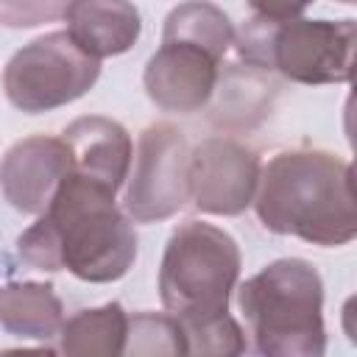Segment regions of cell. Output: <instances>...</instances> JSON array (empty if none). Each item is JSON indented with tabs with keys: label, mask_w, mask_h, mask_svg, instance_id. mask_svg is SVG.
<instances>
[{
	"label": "cell",
	"mask_w": 357,
	"mask_h": 357,
	"mask_svg": "<svg viewBox=\"0 0 357 357\" xmlns=\"http://www.w3.org/2000/svg\"><path fill=\"white\" fill-rule=\"evenodd\" d=\"M98 75L100 61L86 56L67 31H56L28 42L8 59L3 89L20 112L39 114L78 100Z\"/></svg>",
	"instance_id": "8992f818"
},
{
	"label": "cell",
	"mask_w": 357,
	"mask_h": 357,
	"mask_svg": "<svg viewBox=\"0 0 357 357\" xmlns=\"http://www.w3.org/2000/svg\"><path fill=\"white\" fill-rule=\"evenodd\" d=\"M279 84L254 64H226L218 73L209 106V123L220 131H251L271 112Z\"/></svg>",
	"instance_id": "7c38bea8"
},
{
	"label": "cell",
	"mask_w": 357,
	"mask_h": 357,
	"mask_svg": "<svg viewBox=\"0 0 357 357\" xmlns=\"http://www.w3.org/2000/svg\"><path fill=\"white\" fill-rule=\"evenodd\" d=\"M64 307L50 284L11 282L0 287V326L20 337L50 340L59 337Z\"/></svg>",
	"instance_id": "5bb4252c"
},
{
	"label": "cell",
	"mask_w": 357,
	"mask_h": 357,
	"mask_svg": "<svg viewBox=\"0 0 357 357\" xmlns=\"http://www.w3.org/2000/svg\"><path fill=\"white\" fill-rule=\"evenodd\" d=\"M64 20L70 39L98 61L131 50L142 31L131 0H70Z\"/></svg>",
	"instance_id": "4fadbf2b"
},
{
	"label": "cell",
	"mask_w": 357,
	"mask_h": 357,
	"mask_svg": "<svg viewBox=\"0 0 357 357\" xmlns=\"http://www.w3.org/2000/svg\"><path fill=\"white\" fill-rule=\"evenodd\" d=\"M70 173L73 159L61 137H25L0 159V190L17 212L42 215Z\"/></svg>",
	"instance_id": "30bf717a"
},
{
	"label": "cell",
	"mask_w": 357,
	"mask_h": 357,
	"mask_svg": "<svg viewBox=\"0 0 357 357\" xmlns=\"http://www.w3.org/2000/svg\"><path fill=\"white\" fill-rule=\"evenodd\" d=\"M220 59L201 45L184 39H162V47L148 59L142 75L145 92L165 112L192 114L209 103Z\"/></svg>",
	"instance_id": "9c48e42d"
},
{
	"label": "cell",
	"mask_w": 357,
	"mask_h": 357,
	"mask_svg": "<svg viewBox=\"0 0 357 357\" xmlns=\"http://www.w3.org/2000/svg\"><path fill=\"white\" fill-rule=\"evenodd\" d=\"M162 39H184L201 45L204 50H209L223 61L226 50L234 42V28L218 6L204 0H187L167 14Z\"/></svg>",
	"instance_id": "2e32d148"
},
{
	"label": "cell",
	"mask_w": 357,
	"mask_h": 357,
	"mask_svg": "<svg viewBox=\"0 0 357 357\" xmlns=\"http://www.w3.org/2000/svg\"><path fill=\"white\" fill-rule=\"evenodd\" d=\"M190 148L181 128L153 123L139 134L134 170L126 187V212L137 223L173 218L190 201Z\"/></svg>",
	"instance_id": "52a82bcc"
},
{
	"label": "cell",
	"mask_w": 357,
	"mask_h": 357,
	"mask_svg": "<svg viewBox=\"0 0 357 357\" xmlns=\"http://www.w3.org/2000/svg\"><path fill=\"white\" fill-rule=\"evenodd\" d=\"M123 354H187L184 329L178 318L159 312H137L128 315L126 349Z\"/></svg>",
	"instance_id": "e0dca14e"
},
{
	"label": "cell",
	"mask_w": 357,
	"mask_h": 357,
	"mask_svg": "<svg viewBox=\"0 0 357 357\" xmlns=\"http://www.w3.org/2000/svg\"><path fill=\"white\" fill-rule=\"evenodd\" d=\"M237 307L248 324L257 351L271 357L324 354V284L310 262H271L240 284Z\"/></svg>",
	"instance_id": "3957f363"
},
{
	"label": "cell",
	"mask_w": 357,
	"mask_h": 357,
	"mask_svg": "<svg viewBox=\"0 0 357 357\" xmlns=\"http://www.w3.org/2000/svg\"><path fill=\"white\" fill-rule=\"evenodd\" d=\"M259 223L312 245H346L357 234L351 165L329 151H282L262 170L254 192Z\"/></svg>",
	"instance_id": "7a4b0ae2"
},
{
	"label": "cell",
	"mask_w": 357,
	"mask_h": 357,
	"mask_svg": "<svg viewBox=\"0 0 357 357\" xmlns=\"http://www.w3.org/2000/svg\"><path fill=\"white\" fill-rule=\"evenodd\" d=\"M240 276V248L231 234L212 223H181L162 257L159 296L178 324H204L229 312Z\"/></svg>",
	"instance_id": "5b68a950"
},
{
	"label": "cell",
	"mask_w": 357,
	"mask_h": 357,
	"mask_svg": "<svg viewBox=\"0 0 357 357\" xmlns=\"http://www.w3.org/2000/svg\"><path fill=\"white\" fill-rule=\"evenodd\" d=\"M245 3H248V8H251L257 17L284 22V20L298 17L312 0H245Z\"/></svg>",
	"instance_id": "ffe728a7"
},
{
	"label": "cell",
	"mask_w": 357,
	"mask_h": 357,
	"mask_svg": "<svg viewBox=\"0 0 357 357\" xmlns=\"http://www.w3.org/2000/svg\"><path fill=\"white\" fill-rule=\"evenodd\" d=\"M114 190L70 173L42 218L20 234V257L39 271H70L84 282H114L137 259V231L114 206Z\"/></svg>",
	"instance_id": "6da1fadb"
},
{
	"label": "cell",
	"mask_w": 357,
	"mask_h": 357,
	"mask_svg": "<svg viewBox=\"0 0 357 357\" xmlns=\"http://www.w3.org/2000/svg\"><path fill=\"white\" fill-rule=\"evenodd\" d=\"M340 3H354V0H340Z\"/></svg>",
	"instance_id": "44dd1931"
},
{
	"label": "cell",
	"mask_w": 357,
	"mask_h": 357,
	"mask_svg": "<svg viewBox=\"0 0 357 357\" xmlns=\"http://www.w3.org/2000/svg\"><path fill=\"white\" fill-rule=\"evenodd\" d=\"M187 354H240L245 349L243 329L226 312L204 324H181Z\"/></svg>",
	"instance_id": "ac0fdd59"
},
{
	"label": "cell",
	"mask_w": 357,
	"mask_h": 357,
	"mask_svg": "<svg viewBox=\"0 0 357 357\" xmlns=\"http://www.w3.org/2000/svg\"><path fill=\"white\" fill-rule=\"evenodd\" d=\"M61 139L70 151L73 173H81L114 192L123 187L131 167V137L117 120L100 114L78 117L64 128Z\"/></svg>",
	"instance_id": "8fae6325"
},
{
	"label": "cell",
	"mask_w": 357,
	"mask_h": 357,
	"mask_svg": "<svg viewBox=\"0 0 357 357\" xmlns=\"http://www.w3.org/2000/svg\"><path fill=\"white\" fill-rule=\"evenodd\" d=\"M70 0H0V25L33 28L64 17Z\"/></svg>",
	"instance_id": "d6986e66"
},
{
	"label": "cell",
	"mask_w": 357,
	"mask_h": 357,
	"mask_svg": "<svg viewBox=\"0 0 357 357\" xmlns=\"http://www.w3.org/2000/svg\"><path fill=\"white\" fill-rule=\"evenodd\" d=\"M354 20H265L251 17L234 33L237 56L259 70H276L296 84H346L354 70Z\"/></svg>",
	"instance_id": "277c9868"
},
{
	"label": "cell",
	"mask_w": 357,
	"mask_h": 357,
	"mask_svg": "<svg viewBox=\"0 0 357 357\" xmlns=\"http://www.w3.org/2000/svg\"><path fill=\"white\" fill-rule=\"evenodd\" d=\"M128 315L120 304L84 310L61 324V351L73 357H114L126 349Z\"/></svg>",
	"instance_id": "9a60e30c"
},
{
	"label": "cell",
	"mask_w": 357,
	"mask_h": 357,
	"mask_svg": "<svg viewBox=\"0 0 357 357\" xmlns=\"http://www.w3.org/2000/svg\"><path fill=\"white\" fill-rule=\"evenodd\" d=\"M259 170L251 148L229 137H209L190 151V198L206 215H240L254 201Z\"/></svg>",
	"instance_id": "ba28073f"
}]
</instances>
